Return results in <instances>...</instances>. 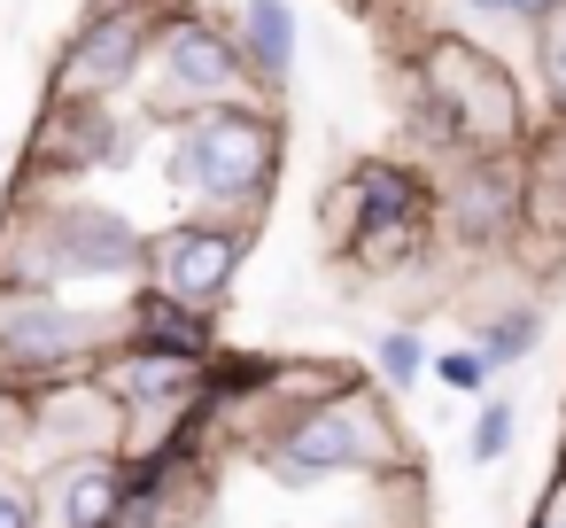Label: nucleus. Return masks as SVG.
I'll return each mask as SVG.
<instances>
[{
    "label": "nucleus",
    "mask_w": 566,
    "mask_h": 528,
    "mask_svg": "<svg viewBox=\"0 0 566 528\" xmlns=\"http://www.w3.org/2000/svg\"><path fill=\"white\" fill-rule=\"evenodd\" d=\"M148 272V241L133 218L86 203V195H40L17 187V210L0 226V288H86V280H133Z\"/></svg>",
    "instance_id": "f257e3e1"
},
{
    "label": "nucleus",
    "mask_w": 566,
    "mask_h": 528,
    "mask_svg": "<svg viewBox=\"0 0 566 528\" xmlns=\"http://www.w3.org/2000/svg\"><path fill=\"white\" fill-rule=\"evenodd\" d=\"M411 94H419V133L434 125V141L458 148V164L465 156H520L527 148V110H520L512 71L489 48L458 40V32H434L419 48Z\"/></svg>",
    "instance_id": "f03ea898"
},
{
    "label": "nucleus",
    "mask_w": 566,
    "mask_h": 528,
    "mask_svg": "<svg viewBox=\"0 0 566 528\" xmlns=\"http://www.w3.org/2000/svg\"><path fill=\"white\" fill-rule=\"evenodd\" d=\"M171 187L195 203V218H241L272 195L280 179V117L256 102H226V110H195L171 133Z\"/></svg>",
    "instance_id": "7ed1b4c3"
},
{
    "label": "nucleus",
    "mask_w": 566,
    "mask_h": 528,
    "mask_svg": "<svg viewBox=\"0 0 566 528\" xmlns=\"http://www.w3.org/2000/svg\"><path fill=\"white\" fill-rule=\"evenodd\" d=\"M434 210H442V195H434L427 172H411L396 156H365L334 187L326 218H334V241L349 249V265H365L380 280V272H411L419 265V249L434 234Z\"/></svg>",
    "instance_id": "20e7f679"
},
{
    "label": "nucleus",
    "mask_w": 566,
    "mask_h": 528,
    "mask_svg": "<svg viewBox=\"0 0 566 528\" xmlns=\"http://www.w3.org/2000/svg\"><path fill=\"white\" fill-rule=\"evenodd\" d=\"M125 334L78 303H63L55 288H0V389L17 396H48L63 381L102 373V358Z\"/></svg>",
    "instance_id": "39448f33"
},
{
    "label": "nucleus",
    "mask_w": 566,
    "mask_h": 528,
    "mask_svg": "<svg viewBox=\"0 0 566 528\" xmlns=\"http://www.w3.org/2000/svg\"><path fill=\"white\" fill-rule=\"evenodd\" d=\"M256 458L280 482H318V474H380L403 458V443H396V420L380 412L373 389H342L334 404H311L272 443H256Z\"/></svg>",
    "instance_id": "423d86ee"
},
{
    "label": "nucleus",
    "mask_w": 566,
    "mask_h": 528,
    "mask_svg": "<svg viewBox=\"0 0 566 528\" xmlns=\"http://www.w3.org/2000/svg\"><path fill=\"white\" fill-rule=\"evenodd\" d=\"M148 102H156V117H195V110H226V102H249V86H256V71H249V55H241V40L226 32V24H210V17H179V9H164V32H156V55H148Z\"/></svg>",
    "instance_id": "0eeeda50"
},
{
    "label": "nucleus",
    "mask_w": 566,
    "mask_h": 528,
    "mask_svg": "<svg viewBox=\"0 0 566 528\" xmlns=\"http://www.w3.org/2000/svg\"><path fill=\"white\" fill-rule=\"evenodd\" d=\"M156 32H164L156 0H109V9H94L55 63V102H117L125 86H140Z\"/></svg>",
    "instance_id": "6e6552de"
},
{
    "label": "nucleus",
    "mask_w": 566,
    "mask_h": 528,
    "mask_svg": "<svg viewBox=\"0 0 566 528\" xmlns=\"http://www.w3.org/2000/svg\"><path fill=\"white\" fill-rule=\"evenodd\" d=\"M241 257H249V234H241V226H226V218H179L171 234L148 241V288L171 296V303L210 311V303L233 288Z\"/></svg>",
    "instance_id": "1a4fd4ad"
},
{
    "label": "nucleus",
    "mask_w": 566,
    "mask_h": 528,
    "mask_svg": "<svg viewBox=\"0 0 566 528\" xmlns=\"http://www.w3.org/2000/svg\"><path fill=\"white\" fill-rule=\"evenodd\" d=\"M442 218L465 249H496L527 226V164L520 156H465L442 187Z\"/></svg>",
    "instance_id": "9d476101"
},
{
    "label": "nucleus",
    "mask_w": 566,
    "mask_h": 528,
    "mask_svg": "<svg viewBox=\"0 0 566 528\" xmlns=\"http://www.w3.org/2000/svg\"><path fill=\"white\" fill-rule=\"evenodd\" d=\"M202 458L179 451V443H156V451H133L125 458V505H117V528H195L202 520Z\"/></svg>",
    "instance_id": "9b49d317"
},
{
    "label": "nucleus",
    "mask_w": 566,
    "mask_h": 528,
    "mask_svg": "<svg viewBox=\"0 0 566 528\" xmlns=\"http://www.w3.org/2000/svg\"><path fill=\"white\" fill-rule=\"evenodd\" d=\"M102 381L117 389V404L133 412V420H148V412H195L202 404V389H210V365H195V358H171V350H140V342H117L109 358H102Z\"/></svg>",
    "instance_id": "f8f14e48"
},
{
    "label": "nucleus",
    "mask_w": 566,
    "mask_h": 528,
    "mask_svg": "<svg viewBox=\"0 0 566 528\" xmlns=\"http://www.w3.org/2000/svg\"><path fill=\"white\" fill-rule=\"evenodd\" d=\"M48 520L55 528H117V505H125V458H55L48 482Z\"/></svg>",
    "instance_id": "ddd939ff"
},
{
    "label": "nucleus",
    "mask_w": 566,
    "mask_h": 528,
    "mask_svg": "<svg viewBox=\"0 0 566 528\" xmlns=\"http://www.w3.org/2000/svg\"><path fill=\"white\" fill-rule=\"evenodd\" d=\"M125 342L210 365V358H218V319H210V311H195V303H171V296L140 288V296H133V311H125Z\"/></svg>",
    "instance_id": "4468645a"
},
{
    "label": "nucleus",
    "mask_w": 566,
    "mask_h": 528,
    "mask_svg": "<svg viewBox=\"0 0 566 528\" xmlns=\"http://www.w3.org/2000/svg\"><path fill=\"white\" fill-rule=\"evenodd\" d=\"M233 40H241V55H249V71H256L264 86H280V79L295 71V55H303V32H295V9H287V0H241Z\"/></svg>",
    "instance_id": "2eb2a0df"
},
{
    "label": "nucleus",
    "mask_w": 566,
    "mask_h": 528,
    "mask_svg": "<svg viewBox=\"0 0 566 528\" xmlns=\"http://www.w3.org/2000/svg\"><path fill=\"white\" fill-rule=\"evenodd\" d=\"M520 164H527V218L543 234H566V117L551 133H535Z\"/></svg>",
    "instance_id": "dca6fc26"
},
{
    "label": "nucleus",
    "mask_w": 566,
    "mask_h": 528,
    "mask_svg": "<svg viewBox=\"0 0 566 528\" xmlns=\"http://www.w3.org/2000/svg\"><path fill=\"white\" fill-rule=\"evenodd\" d=\"M535 334H543V319L520 303V311H489V327L473 334V350H481L489 365H520V358L535 350Z\"/></svg>",
    "instance_id": "f3484780"
},
{
    "label": "nucleus",
    "mask_w": 566,
    "mask_h": 528,
    "mask_svg": "<svg viewBox=\"0 0 566 528\" xmlns=\"http://www.w3.org/2000/svg\"><path fill=\"white\" fill-rule=\"evenodd\" d=\"M535 79H543V102L566 117V9L551 24H535Z\"/></svg>",
    "instance_id": "a211bd4d"
},
{
    "label": "nucleus",
    "mask_w": 566,
    "mask_h": 528,
    "mask_svg": "<svg viewBox=\"0 0 566 528\" xmlns=\"http://www.w3.org/2000/svg\"><path fill=\"white\" fill-rule=\"evenodd\" d=\"M512 427H520V412H512V396H489L481 404V420H473V466H496L504 451H512Z\"/></svg>",
    "instance_id": "6ab92c4d"
},
{
    "label": "nucleus",
    "mask_w": 566,
    "mask_h": 528,
    "mask_svg": "<svg viewBox=\"0 0 566 528\" xmlns=\"http://www.w3.org/2000/svg\"><path fill=\"white\" fill-rule=\"evenodd\" d=\"M0 528H48V497L17 466H0Z\"/></svg>",
    "instance_id": "aec40b11"
},
{
    "label": "nucleus",
    "mask_w": 566,
    "mask_h": 528,
    "mask_svg": "<svg viewBox=\"0 0 566 528\" xmlns=\"http://www.w3.org/2000/svg\"><path fill=\"white\" fill-rule=\"evenodd\" d=\"M373 365H380V381H388V389H403V381H419L427 350H419V334H411V327H388V334H380V350H373Z\"/></svg>",
    "instance_id": "412c9836"
},
{
    "label": "nucleus",
    "mask_w": 566,
    "mask_h": 528,
    "mask_svg": "<svg viewBox=\"0 0 566 528\" xmlns=\"http://www.w3.org/2000/svg\"><path fill=\"white\" fill-rule=\"evenodd\" d=\"M489 373H496V365H489V358H481L473 342H465V350H442V358H434V381H442V389H458V396H481V389H489Z\"/></svg>",
    "instance_id": "4be33fe9"
},
{
    "label": "nucleus",
    "mask_w": 566,
    "mask_h": 528,
    "mask_svg": "<svg viewBox=\"0 0 566 528\" xmlns=\"http://www.w3.org/2000/svg\"><path fill=\"white\" fill-rule=\"evenodd\" d=\"M458 17H473V24H512V9L520 0H450Z\"/></svg>",
    "instance_id": "5701e85b"
},
{
    "label": "nucleus",
    "mask_w": 566,
    "mask_h": 528,
    "mask_svg": "<svg viewBox=\"0 0 566 528\" xmlns=\"http://www.w3.org/2000/svg\"><path fill=\"white\" fill-rule=\"evenodd\" d=\"M535 528H566V513H535Z\"/></svg>",
    "instance_id": "b1692460"
}]
</instances>
